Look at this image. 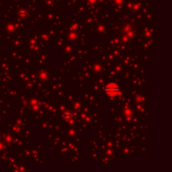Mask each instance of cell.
<instances>
[{
    "label": "cell",
    "instance_id": "6da1fadb",
    "mask_svg": "<svg viewBox=\"0 0 172 172\" xmlns=\"http://www.w3.org/2000/svg\"><path fill=\"white\" fill-rule=\"evenodd\" d=\"M106 90H107V92L108 93H110V92H115V93H118V92L119 91V89L118 87V86L115 85V84H109L107 87H106Z\"/></svg>",
    "mask_w": 172,
    "mask_h": 172
}]
</instances>
